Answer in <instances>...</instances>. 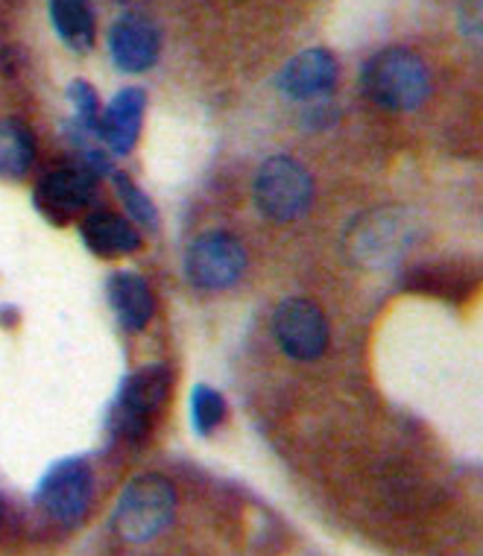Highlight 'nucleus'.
<instances>
[{"label":"nucleus","instance_id":"f257e3e1","mask_svg":"<svg viewBox=\"0 0 483 556\" xmlns=\"http://www.w3.org/2000/svg\"><path fill=\"white\" fill-rule=\"evenodd\" d=\"M360 91L386 112H416L431 97V74L414 50L386 48L360 67Z\"/></svg>","mask_w":483,"mask_h":556},{"label":"nucleus","instance_id":"f03ea898","mask_svg":"<svg viewBox=\"0 0 483 556\" xmlns=\"http://www.w3.org/2000/svg\"><path fill=\"white\" fill-rule=\"evenodd\" d=\"M176 516L174 483L162 475H141L129 480L112 509V530L120 542L147 545L162 536Z\"/></svg>","mask_w":483,"mask_h":556},{"label":"nucleus","instance_id":"7ed1b4c3","mask_svg":"<svg viewBox=\"0 0 483 556\" xmlns=\"http://www.w3.org/2000/svg\"><path fill=\"white\" fill-rule=\"evenodd\" d=\"M170 387H174V372L165 364H147L126 375L109 410L112 433L126 442L147 440L153 428V416L165 407Z\"/></svg>","mask_w":483,"mask_h":556},{"label":"nucleus","instance_id":"20e7f679","mask_svg":"<svg viewBox=\"0 0 483 556\" xmlns=\"http://www.w3.org/2000/svg\"><path fill=\"white\" fill-rule=\"evenodd\" d=\"M252 197L267 220L293 223L305 217L314 202V176L293 155H270L255 173Z\"/></svg>","mask_w":483,"mask_h":556},{"label":"nucleus","instance_id":"39448f33","mask_svg":"<svg viewBox=\"0 0 483 556\" xmlns=\"http://www.w3.org/2000/svg\"><path fill=\"white\" fill-rule=\"evenodd\" d=\"M416 243V231L410 217L393 208L360 214L346 231L348 258L360 267L384 269L405 258V252Z\"/></svg>","mask_w":483,"mask_h":556},{"label":"nucleus","instance_id":"423d86ee","mask_svg":"<svg viewBox=\"0 0 483 556\" xmlns=\"http://www.w3.org/2000/svg\"><path fill=\"white\" fill-rule=\"evenodd\" d=\"M94 498V471L86 457L56 460L36 486V504L50 521L62 528H74L88 516Z\"/></svg>","mask_w":483,"mask_h":556},{"label":"nucleus","instance_id":"0eeeda50","mask_svg":"<svg viewBox=\"0 0 483 556\" xmlns=\"http://www.w3.org/2000/svg\"><path fill=\"white\" fill-rule=\"evenodd\" d=\"M246 250L232 231L212 229L196 235L185 252V276L193 288L226 290L234 288L246 273Z\"/></svg>","mask_w":483,"mask_h":556},{"label":"nucleus","instance_id":"6e6552de","mask_svg":"<svg viewBox=\"0 0 483 556\" xmlns=\"http://www.w3.org/2000/svg\"><path fill=\"white\" fill-rule=\"evenodd\" d=\"M272 334L293 361H317L329 349V319L310 299H284L272 314Z\"/></svg>","mask_w":483,"mask_h":556},{"label":"nucleus","instance_id":"1a4fd4ad","mask_svg":"<svg viewBox=\"0 0 483 556\" xmlns=\"http://www.w3.org/2000/svg\"><path fill=\"white\" fill-rule=\"evenodd\" d=\"M97 193V176L86 164H68L48 173L36 188V208L50 223H68L71 217L91 205Z\"/></svg>","mask_w":483,"mask_h":556},{"label":"nucleus","instance_id":"9d476101","mask_svg":"<svg viewBox=\"0 0 483 556\" xmlns=\"http://www.w3.org/2000/svg\"><path fill=\"white\" fill-rule=\"evenodd\" d=\"M162 33L144 12H126L109 27V56L124 74H144L158 62Z\"/></svg>","mask_w":483,"mask_h":556},{"label":"nucleus","instance_id":"9b49d317","mask_svg":"<svg viewBox=\"0 0 483 556\" xmlns=\"http://www.w3.org/2000/svg\"><path fill=\"white\" fill-rule=\"evenodd\" d=\"M338 59L326 48H308L290 59L276 77V88L290 100H319L338 86Z\"/></svg>","mask_w":483,"mask_h":556},{"label":"nucleus","instance_id":"f8f14e48","mask_svg":"<svg viewBox=\"0 0 483 556\" xmlns=\"http://www.w3.org/2000/svg\"><path fill=\"white\" fill-rule=\"evenodd\" d=\"M147 91L144 88H120L112 103L100 112L97 138L115 155H129L136 150L138 135L144 126Z\"/></svg>","mask_w":483,"mask_h":556},{"label":"nucleus","instance_id":"ddd939ff","mask_svg":"<svg viewBox=\"0 0 483 556\" xmlns=\"http://www.w3.org/2000/svg\"><path fill=\"white\" fill-rule=\"evenodd\" d=\"M106 299L124 331H144L155 314V296L144 276L117 269L106 278Z\"/></svg>","mask_w":483,"mask_h":556},{"label":"nucleus","instance_id":"4468645a","mask_svg":"<svg viewBox=\"0 0 483 556\" xmlns=\"http://www.w3.org/2000/svg\"><path fill=\"white\" fill-rule=\"evenodd\" d=\"M79 238L97 258H120L141 250V229L112 212H91L79 223Z\"/></svg>","mask_w":483,"mask_h":556},{"label":"nucleus","instance_id":"2eb2a0df","mask_svg":"<svg viewBox=\"0 0 483 556\" xmlns=\"http://www.w3.org/2000/svg\"><path fill=\"white\" fill-rule=\"evenodd\" d=\"M50 21L59 39L74 53H88L94 48L97 24L91 0H50Z\"/></svg>","mask_w":483,"mask_h":556},{"label":"nucleus","instance_id":"dca6fc26","mask_svg":"<svg viewBox=\"0 0 483 556\" xmlns=\"http://www.w3.org/2000/svg\"><path fill=\"white\" fill-rule=\"evenodd\" d=\"M36 162V141L27 126L15 117L0 121V179L18 182L33 170Z\"/></svg>","mask_w":483,"mask_h":556},{"label":"nucleus","instance_id":"f3484780","mask_svg":"<svg viewBox=\"0 0 483 556\" xmlns=\"http://www.w3.org/2000/svg\"><path fill=\"white\" fill-rule=\"evenodd\" d=\"M112 182H115V191L124 202L129 220L136 223L138 229L144 231H158V212H155V202L147 197L132 176H126L124 170H112Z\"/></svg>","mask_w":483,"mask_h":556},{"label":"nucleus","instance_id":"a211bd4d","mask_svg":"<svg viewBox=\"0 0 483 556\" xmlns=\"http://www.w3.org/2000/svg\"><path fill=\"white\" fill-rule=\"evenodd\" d=\"M226 419V399L220 390L208 384H196L191 393V425L196 437H212Z\"/></svg>","mask_w":483,"mask_h":556},{"label":"nucleus","instance_id":"6ab92c4d","mask_svg":"<svg viewBox=\"0 0 483 556\" xmlns=\"http://www.w3.org/2000/svg\"><path fill=\"white\" fill-rule=\"evenodd\" d=\"M68 103L74 109V117H71L68 124H74L77 129L97 138V126H100V112H103V106H100V97H97L94 88L88 86L86 79H74L68 86Z\"/></svg>","mask_w":483,"mask_h":556},{"label":"nucleus","instance_id":"aec40b11","mask_svg":"<svg viewBox=\"0 0 483 556\" xmlns=\"http://www.w3.org/2000/svg\"><path fill=\"white\" fill-rule=\"evenodd\" d=\"M481 18H483V7L481 0H463L460 3V12H457V27L463 33L466 39L472 41L474 48H478V41H481Z\"/></svg>","mask_w":483,"mask_h":556},{"label":"nucleus","instance_id":"412c9836","mask_svg":"<svg viewBox=\"0 0 483 556\" xmlns=\"http://www.w3.org/2000/svg\"><path fill=\"white\" fill-rule=\"evenodd\" d=\"M0 525H3V504H0Z\"/></svg>","mask_w":483,"mask_h":556}]
</instances>
